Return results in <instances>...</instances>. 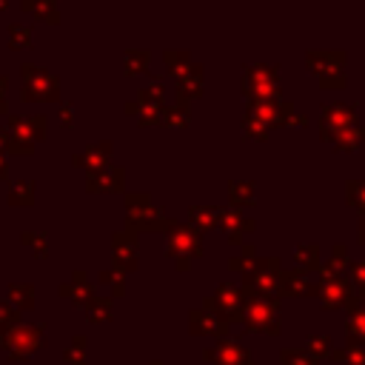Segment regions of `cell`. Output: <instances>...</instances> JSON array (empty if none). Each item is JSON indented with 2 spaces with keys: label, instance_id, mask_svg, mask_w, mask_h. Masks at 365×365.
I'll list each match as a JSON object with an SVG mask.
<instances>
[{
  "label": "cell",
  "instance_id": "cell-14",
  "mask_svg": "<svg viewBox=\"0 0 365 365\" xmlns=\"http://www.w3.org/2000/svg\"><path fill=\"white\" fill-rule=\"evenodd\" d=\"M6 37H9V48L11 51H23V48H29L31 46V26H26V23H9V29H6Z\"/></svg>",
  "mask_w": 365,
  "mask_h": 365
},
{
  "label": "cell",
  "instance_id": "cell-13",
  "mask_svg": "<svg viewBox=\"0 0 365 365\" xmlns=\"http://www.w3.org/2000/svg\"><path fill=\"white\" fill-rule=\"evenodd\" d=\"M331 143H334L336 151H356V148L365 143V128H362V125H351V128L339 131Z\"/></svg>",
  "mask_w": 365,
  "mask_h": 365
},
{
  "label": "cell",
  "instance_id": "cell-9",
  "mask_svg": "<svg viewBox=\"0 0 365 365\" xmlns=\"http://www.w3.org/2000/svg\"><path fill=\"white\" fill-rule=\"evenodd\" d=\"M200 94H202V68H200L197 63H191V68L177 77V97H180V106L188 108V103L197 100Z\"/></svg>",
  "mask_w": 365,
  "mask_h": 365
},
{
  "label": "cell",
  "instance_id": "cell-20",
  "mask_svg": "<svg viewBox=\"0 0 365 365\" xmlns=\"http://www.w3.org/2000/svg\"><path fill=\"white\" fill-rule=\"evenodd\" d=\"M348 200L365 211V180H351L348 182Z\"/></svg>",
  "mask_w": 365,
  "mask_h": 365
},
{
  "label": "cell",
  "instance_id": "cell-27",
  "mask_svg": "<svg viewBox=\"0 0 365 365\" xmlns=\"http://www.w3.org/2000/svg\"><path fill=\"white\" fill-rule=\"evenodd\" d=\"M6 6H9V0H0V11H3V9H6Z\"/></svg>",
  "mask_w": 365,
  "mask_h": 365
},
{
  "label": "cell",
  "instance_id": "cell-2",
  "mask_svg": "<svg viewBox=\"0 0 365 365\" xmlns=\"http://www.w3.org/2000/svg\"><path fill=\"white\" fill-rule=\"evenodd\" d=\"M20 100L23 103H57L60 100V77L37 63L20 66Z\"/></svg>",
  "mask_w": 365,
  "mask_h": 365
},
{
  "label": "cell",
  "instance_id": "cell-19",
  "mask_svg": "<svg viewBox=\"0 0 365 365\" xmlns=\"http://www.w3.org/2000/svg\"><path fill=\"white\" fill-rule=\"evenodd\" d=\"M242 134H245L248 140H268L271 128L262 125V123H257V120H248V117H245V123H242Z\"/></svg>",
  "mask_w": 365,
  "mask_h": 365
},
{
  "label": "cell",
  "instance_id": "cell-7",
  "mask_svg": "<svg viewBox=\"0 0 365 365\" xmlns=\"http://www.w3.org/2000/svg\"><path fill=\"white\" fill-rule=\"evenodd\" d=\"M111 143L108 140H100V143H91V145H86L83 151H77V154H71V165H77V168H86V171H97V168H106V165H111L108 160H111Z\"/></svg>",
  "mask_w": 365,
  "mask_h": 365
},
{
  "label": "cell",
  "instance_id": "cell-4",
  "mask_svg": "<svg viewBox=\"0 0 365 365\" xmlns=\"http://www.w3.org/2000/svg\"><path fill=\"white\" fill-rule=\"evenodd\" d=\"M242 91L251 103L259 100H279V80H277V68L271 66H245L242 71Z\"/></svg>",
  "mask_w": 365,
  "mask_h": 365
},
{
  "label": "cell",
  "instance_id": "cell-17",
  "mask_svg": "<svg viewBox=\"0 0 365 365\" xmlns=\"http://www.w3.org/2000/svg\"><path fill=\"white\" fill-rule=\"evenodd\" d=\"M160 125H171V128H182V125H188V108H185V106H171V108L163 106Z\"/></svg>",
  "mask_w": 365,
  "mask_h": 365
},
{
  "label": "cell",
  "instance_id": "cell-24",
  "mask_svg": "<svg viewBox=\"0 0 365 365\" xmlns=\"http://www.w3.org/2000/svg\"><path fill=\"white\" fill-rule=\"evenodd\" d=\"M191 214H194V220H202V222H211L214 220V214L211 211H202V208H194Z\"/></svg>",
  "mask_w": 365,
  "mask_h": 365
},
{
  "label": "cell",
  "instance_id": "cell-11",
  "mask_svg": "<svg viewBox=\"0 0 365 365\" xmlns=\"http://www.w3.org/2000/svg\"><path fill=\"white\" fill-rule=\"evenodd\" d=\"M34 194H37V182L34 180H17L9 185V205H17V208H26L34 202Z\"/></svg>",
  "mask_w": 365,
  "mask_h": 365
},
{
  "label": "cell",
  "instance_id": "cell-8",
  "mask_svg": "<svg viewBox=\"0 0 365 365\" xmlns=\"http://www.w3.org/2000/svg\"><path fill=\"white\" fill-rule=\"evenodd\" d=\"M125 211H128V222H137V225H157L160 222V211L151 205L148 194H128Z\"/></svg>",
  "mask_w": 365,
  "mask_h": 365
},
{
  "label": "cell",
  "instance_id": "cell-16",
  "mask_svg": "<svg viewBox=\"0 0 365 365\" xmlns=\"http://www.w3.org/2000/svg\"><path fill=\"white\" fill-rule=\"evenodd\" d=\"M163 94H165L163 83H160V80H154V83H148V86L137 94V103H140V106H145V108H163Z\"/></svg>",
  "mask_w": 365,
  "mask_h": 365
},
{
  "label": "cell",
  "instance_id": "cell-21",
  "mask_svg": "<svg viewBox=\"0 0 365 365\" xmlns=\"http://www.w3.org/2000/svg\"><path fill=\"white\" fill-rule=\"evenodd\" d=\"M20 240H23L26 245H34V254H40V257L46 254V237H43V234H31V231H26Z\"/></svg>",
  "mask_w": 365,
  "mask_h": 365
},
{
  "label": "cell",
  "instance_id": "cell-10",
  "mask_svg": "<svg viewBox=\"0 0 365 365\" xmlns=\"http://www.w3.org/2000/svg\"><path fill=\"white\" fill-rule=\"evenodd\" d=\"M20 9L26 14H34L40 23H48V26H57L60 23L57 0H20Z\"/></svg>",
  "mask_w": 365,
  "mask_h": 365
},
{
  "label": "cell",
  "instance_id": "cell-1",
  "mask_svg": "<svg viewBox=\"0 0 365 365\" xmlns=\"http://www.w3.org/2000/svg\"><path fill=\"white\" fill-rule=\"evenodd\" d=\"M6 128H9V154L29 157L34 154V145L46 140L48 117L46 114H6Z\"/></svg>",
  "mask_w": 365,
  "mask_h": 365
},
{
  "label": "cell",
  "instance_id": "cell-23",
  "mask_svg": "<svg viewBox=\"0 0 365 365\" xmlns=\"http://www.w3.org/2000/svg\"><path fill=\"white\" fill-rule=\"evenodd\" d=\"M6 88H9V80L0 74V114H9V106H6Z\"/></svg>",
  "mask_w": 365,
  "mask_h": 365
},
{
  "label": "cell",
  "instance_id": "cell-15",
  "mask_svg": "<svg viewBox=\"0 0 365 365\" xmlns=\"http://www.w3.org/2000/svg\"><path fill=\"white\" fill-rule=\"evenodd\" d=\"M163 60H165V68H168L174 77L185 74V71L191 68V54H188V51H174V48H168V51L163 54Z\"/></svg>",
  "mask_w": 365,
  "mask_h": 365
},
{
  "label": "cell",
  "instance_id": "cell-18",
  "mask_svg": "<svg viewBox=\"0 0 365 365\" xmlns=\"http://www.w3.org/2000/svg\"><path fill=\"white\" fill-rule=\"evenodd\" d=\"M228 194H231V200H234L237 205H245V202H254V185H251V182H245V180H240V182H234Z\"/></svg>",
  "mask_w": 365,
  "mask_h": 365
},
{
  "label": "cell",
  "instance_id": "cell-3",
  "mask_svg": "<svg viewBox=\"0 0 365 365\" xmlns=\"http://www.w3.org/2000/svg\"><path fill=\"white\" fill-rule=\"evenodd\" d=\"M305 66L319 80V86L325 88L345 86V54L342 51H308Z\"/></svg>",
  "mask_w": 365,
  "mask_h": 365
},
{
  "label": "cell",
  "instance_id": "cell-25",
  "mask_svg": "<svg viewBox=\"0 0 365 365\" xmlns=\"http://www.w3.org/2000/svg\"><path fill=\"white\" fill-rule=\"evenodd\" d=\"M9 151V128H0V154Z\"/></svg>",
  "mask_w": 365,
  "mask_h": 365
},
{
  "label": "cell",
  "instance_id": "cell-26",
  "mask_svg": "<svg viewBox=\"0 0 365 365\" xmlns=\"http://www.w3.org/2000/svg\"><path fill=\"white\" fill-rule=\"evenodd\" d=\"M0 180H9V160H6V154H0Z\"/></svg>",
  "mask_w": 365,
  "mask_h": 365
},
{
  "label": "cell",
  "instance_id": "cell-12",
  "mask_svg": "<svg viewBox=\"0 0 365 365\" xmlns=\"http://www.w3.org/2000/svg\"><path fill=\"white\" fill-rule=\"evenodd\" d=\"M148 63H151V51H148V48H128V51L123 54V71H125L128 77L145 71Z\"/></svg>",
  "mask_w": 365,
  "mask_h": 365
},
{
  "label": "cell",
  "instance_id": "cell-5",
  "mask_svg": "<svg viewBox=\"0 0 365 365\" xmlns=\"http://www.w3.org/2000/svg\"><path fill=\"white\" fill-rule=\"evenodd\" d=\"M356 125V106L354 103H325L319 114V134L325 143H331L339 131Z\"/></svg>",
  "mask_w": 365,
  "mask_h": 365
},
{
  "label": "cell",
  "instance_id": "cell-6",
  "mask_svg": "<svg viewBox=\"0 0 365 365\" xmlns=\"http://www.w3.org/2000/svg\"><path fill=\"white\" fill-rule=\"evenodd\" d=\"M123 182H125V168H120V165H106V168H97V171L86 174V188L94 191V194L120 191Z\"/></svg>",
  "mask_w": 365,
  "mask_h": 365
},
{
  "label": "cell",
  "instance_id": "cell-22",
  "mask_svg": "<svg viewBox=\"0 0 365 365\" xmlns=\"http://www.w3.org/2000/svg\"><path fill=\"white\" fill-rule=\"evenodd\" d=\"M60 123L68 128V125H74V103L71 100H63L60 103Z\"/></svg>",
  "mask_w": 365,
  "mask_h": 365
}]
</instances>
